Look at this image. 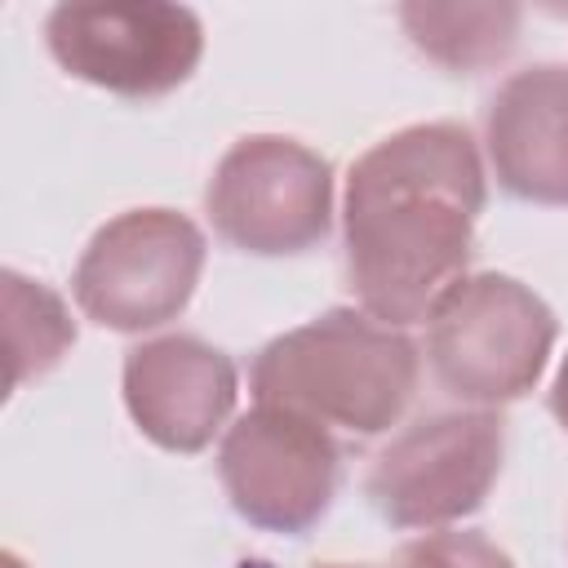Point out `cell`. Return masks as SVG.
I'll use <instances>...</instances> for the list:
<instances>
[{"label":"cell","instance_id":"6da1fadb","mask_svg":"<svg viewBox=\"0 0 568 568\" xmlns=\"http://www.w3.org/2000/svg\"><path fill=\"white\" fill-rule=\"evenodd\" d=\"M484 204V164L466 124L430 120L373 142L351 164L342 200L346 280L359 306L390 328L426 320L462 280Z\"/></svg>","mask_w":568,"mask_h":568},{"label":"cell","instance_id":"7a4b0ae2","mask_svg":"<svg viewBox=\"0 0 568 568\" xmlns=\"http://www.w3.org/2000/svg\"><path fill=\"white\" fill-rule=\"evenodd\" d=\"M417 346L404 328L368 311L333 306L311 324L271 337L248 373L257 404H275L346 430L355 439L386 435L417 395Z\"/></svg>","mask_w":568,"mask_h":568},{"label":"cell","instance_id":"3957f363","mask_svg":"<svg viewBox=\"0 0 568 568\" xmlns=\"http://www.w3.org/2000/svg\"><path fill=\"white\" fill-rule=\"evenodd\" d=\"M559 337L555 311L519 280L479 271L439 293L426 315V359L435 382L462 404L524 399Z\"/></svg>","mask_w":568,"mask_h":568},{"label":"cell","instance_id":"277c9868","mask_svg":"<svg viewBox=\"0 0 568 568\" xmlns=\"http://www.w3.org/2000/svg\"><path fill=\"white\" fill-rule=\"evenodd\" d=\"M506 422L493 408L426 413L368 466V501L390 528H448L484 506L501 475Z\"/></svg>","mask_w":568,"mask_h":568},{"label":"cell","instance_id":"5b68a950","mask_svg":"<svg viewBox=\"0 0 568 568\" xmlns=\"http://www.w3.org/2000/svg\"><path fill=\"white\" fill-rule=\"evenodd\" d=\"M204 209L213 231L240 253H306L333 226V169L297 138L248 133L217 160Z\"/></svg>","mask_w":568,"mask_h":568},{"label":"cell","instance_id":"8992f818","mask_svg":"<svg viewBox=\"0 0 568 568\" xmlns=\"http://www.w3.org/2000/svg\"><path fill=\"white\" fill-rule=\"evenodd\" d=\"M204 231L173 209H129L93 231L71 293L80 311L115 333H146L178 320L204 271Z\"/></svg>","mask_w":568,"mask_h":568},{"label":"cell","instance_id":"52a82bcc","mask_svg":"<svg viewBox=\"0 0 568 568\" xmlns=\"http://www.w3.org/2000/svg\"><path fill=\"white\" fill-rule=\"evenodd\" d=\"M53 62L120 98H164L191 80L204 53V27L186 4L102 0L58 4L44 18Z\"/></svg>","mask_w":568,"mask_h":568},{"label":"cell","instance_id":"ba28073f","mask_svg":"<svg viewBox=\"0 0 568 568\" xmlns=\"http://www.w3.org/2000/svg\"><path fill=\"white\" fill-rule=\"evenodd\" d=\"M337 475L342 448L333 435L320 422L275 404H257L235 417L217 448V479L231 510L280 537H302L328 515Z\"/></svg>","mask_w":568,"mask_h":568},{"label":"cell","instance_id":"9c48e42d","mask_svg":"<svg viewBox=\"0 0 568 568\" xmlns=\"http://www.w3.org/2000/svg\"><path fill=\"white\" fill-rule=\"evenodd\" d=\"M120 386L133 426L169 453L209 448L240 395L235 359L195 333H164L133 346Z\"/></svg>","mask_w":568,"mask_h":568},{"label":"cell","instance_id":"30bf717a","mask_svg":"<svg viewBox=\"0 0 568 568\" xmlns=\"http://www.w3.org/2000/svg\"><path fill=\"white\" fill-rule=\"evenodd\" d=\"M484 146L501 191L568 204V67L537 62L506 75L484 115Z\"/></svg>","mask_w":568,"mask_h":568},{"label":"cell","instance_id":"8fae6325","mask_svg":"<svg viewBox=\"0 0 568 568\" xmlns=\"http://www.w3.org/2000/svg\"><path fill=\"white\" fill-rule=\"evenodd\" d=\"M408 40L453 75H475L510 58L519 4H399Z\"/></svg>","mask_w":568,"mask_h":568},{"label":"cell","instance_id":"7c38bea8","mask_svg":"<svg viewBox=\"0 0 568 568\" xmlns=\"http://www.w3.org/2000/svg\"><path fill=\"white\" fill-rule=\"evenodd\" d=\"M4 311H9V386L49 373L75 342V320L53 288L4 271Z\"/></svg>","mask_w":568,"mask_h":568},{"label":"cell","instance_id":"4fadbf2b","mask_svg":"<svg viewBox=\"0 0 568 568\" xmlns=\"http://www.w3.org/2000/svg\"><path fill=\"white\" fill-rule=\"evenodd\" d=\"M399 568H515V559L475 528H444L408 541Z\"/></svg>","mask_w":568,"mask_h":568},{"label":"cell","instance_id":"5bb4252c","mask_svg":"<svg viewBox=\"0 0 568 568\" xmlns=\"http://www.w3.org/2000/svg\"><path fill=\"white\" fill-rule=\"evenodd\" d=\"M550 413H555V422L568 430V355H564V364H559V373H555V382H550Z\"/></svg>","mask_w":568,"mask_h":568},{"label":"cell","instance_id":"9a60e30c","mask_svg":"<svg viewBox=\"0 0 568 568\" xmlns=\"http://www.w3.org/2000/svg\"><path fill=\"white\" fill-rule=\"evenodd\" d=\"M4 568H22V559L18 555H4Z\"/></svg>","mask_w":568,"mask_h":568},{"label":"cell","instance_id":"2e32d148","mask_svg":"<svg viewBox=\"0 0 568 568\" xmlns=\"http://www.w3.org/2000/svg\"><path fill=\"white\" fill-rule=\"evenodd\" d=\"M315 568H359V564H315Z\"/></svg>","mask_w":568,"mask_h":568}]
</instances>
